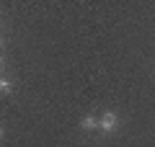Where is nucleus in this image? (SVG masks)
<instances>
[{
    "mask_svg": "<svg viewBox=\"0 0 155 147\" xmlns=\"http://www.w3.org/2000/svg\"><path fill=\"white\" fill-rule=\"evenodd\" d=\"M80 126H83V129H93V126H98V119H96V116H83Z\"/></svg>",
    "mask_w": 155,
    "mask_h": 147,
    "instance_id": "f03ea898",
    "label": "nucleus"
},
{
    "mask_svg": "<svg viewBox=\"0 0 155 147\" xmlns=\"http://www.w3.org/2000/svg\"><path fill=\"white\" fill-rule=\"evenodd\" d=\"M0 90H3V93H11V90H13L11 80H3V83H0Z\"/></svg>",
    "mask_w": 155,
    "mask_h": 147,
    "instance_id": "7ed1b4c3",
    "label": "nucleus"
},
{
    "mask_svg": "<svg viewBox=\"0 0 155 147\" xmlns=\"http://www.w3.org/2000/svg\"><path fill=\"white\" fill-rule=\"evenodd\" d=\"M116 124H119V121H116V114H111V111H106V114L98 119V126H101L104 132H114Z\"/></svg>",
    "mask_w": 155,
    "mask_h": 147,
    "instance_id": "f257e3e1",
    "label": "nucleus"
}]
</instances>
